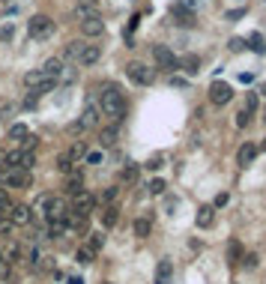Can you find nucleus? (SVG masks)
<instances>
[{"label":"nucleus","mask_w":266,"mask_h":284,"mask_svg":"<svg viewBox=\"0 0 266 284\" xmlns=\"http://www.w3.org/2000/svg\"><path fill=\"white\" fill-rule=\"evenodd\" d=\"M99 114L108 117L114 126L123 123V117H126V99H123V93L117 87H105L99 93Z\"/></svg>","instance_id":"f257e3e1"},{"label":"nucleus","mask_w":266,"mask_h":284,"mask_svg":"<svg viewBox=\"0 0 266 284\" xmlns=\"http://www.w3.org/2000/svg\"><path fill=\"white\" fill-rule=\"evenodd\" d=\"M36 210H42L48 221H60V224H63L66 216H69L66 200H63V197H54V194H42V197H39V204H36Z\"/></svg>","instance_id":"f03ea898"},{"label":"nucleus","mask_w":266,"mask_h":284,"mask_svg":"<svg viewBox=\"0 0 266 284\" xmlns=\"http://www.w3.org/2000/svg\"><path fill=\"white\" fill-rule=\"evenodd\" d=\"M54 84H57V81H51L42 69H33V72L24 75V87H27L33 96H42V93H48V90H54Z\"/></svg>","instance_id":"7ed1b4c3"},{"label":"nucleus","mask_w":266,"mask_h":284,"mask_svg":"<svg viewBox=\"0 0 266 284\" xmlns=\"http://www.w3.org/2000/svg\"><path fill=\"white\" fill-rule=\"evenodd\" d=\"M0 183L9 189H27L30 186V171L21 168H0Z\"/></svg>","instance_id":"20e7f679"},{"label":"nucleus","mask_w":266,"mask_h":284,"mask_svg":"<svg viewBox=\"0 0 266 284\" xmlns=\"http://www.w3.org/2000/svg\"><path fill=\"white\" fill-rule=\"evenodd\" d=\"M51 33H54V21L48 15H33L27 21V36L30 39H48Z\"/></svg>","instance_id":"39448f33"},{"label":"nucleus","mask_w":266,"mask_h":284,"mask_svg":"<svg viewBox=\"0 0 266 284\" xmlns=\"http://www.w3.org/2000/svg\"><path fill=\"white\" fill-rule=\"evenodd\" d=\"M126 75L132 78L135 84H141V87L153 84V78H156V72H153L150 66H144V63H129V66H126Z\"/></svg>","instance_id":"423d86ee"},{"label":"nucleus","mask_w":266,"mask_h":284,"mask_svg":"<svg viewBox=\"0 0 266 284\" xmlns=\"http://www.w3.org/2000/svg\"><path fill=\"white\" fill-rule=\"evenodd\" d=\"M93 207H96V197L90 194V191H75L72 194V213H81V216H90L93 213Z\"/></svg>","instance_id":"0eeeda50"},{"label":"nucleus","mask_w":266,"mask_h":284,"mask_svg":"<svg viewBox=\"0 0 266 284\" xmlns=\"http://www.w3.org/2000/svg\"><path fill=\"white\" fill-rule=\"evenodd\" d=\"M231 99H233L231 84H225V81H212V84H209V102H212V105H228Z\"/></svg>","instance_id":"6e6552de"},{"label":"nucleus","mask_w":266,"mask_h":284,"mask_svg":"<svg viewBox=\"0 0 266 284\" xmlns=\"http://www.w3.org/2000/svg\"><path fill=\"white\" fill-rule=\"evenodd\" d=\"M81 12H84L81 33H84V36H102V33H105V21H102L99 15H93L90 9H81Z\"/></svg>","instance_id":"1a4fd4ad"},{"label":"nucleus","mask_w":266,"mask_h":284,"mask_svg":"<svg viewBox=\"0 0 266 284\" xmlns=\"http://www.w3.org/2000/svg\"><path fill=\"white\" fill-rule=\"evenodd\" d=\"M153 60L159 63V69H167V72L176 69V57H173V51H170L167 45H156V48H153Z\"/></svg>","instance_id":"9d476101"},{"label":"nucleus","mask_w":266,"mask_h":284,"mask_svg":"<svg viewBox=\"0 0 266 284\" xmlns=\"http://www.w3.org/2000/svg\"><path fill=\"white\" fill-rule=\"evenodd\" d=\"M9 221H12V224H18V227H27V224L33 221V210H30V207H24V204H15V207H12V213H9Z\"/></svg>","instance_id":"9b49d317"},{"label":"nucleus","mask_w":266,"mask_h":284,"mask_svg":"<svg viewBox=\"0 0 266 284\" xmlns=\"http://www.w3.org/2000/svg\"><path fill=\"white\" fill-rule=\"evenodd\" d=\"M99 57H102V45H84L75 63H78V66H93Z\"/></svg>","instance_id":"f8f14e48"},{"label":"nucleus","mask_w":266,"mask_h":284,"mask_svg":"<svg viewBox=\"0 0 266 284\" xmlns=\"http://www.w3.org/2000/svg\"><path fill=\"white\" fill-rule=\"evenodd\" d=\"M170 21L180 24V27H192L195 24V12H189L183 6H170Z\"/></svg>","instance_id":"ddd939ff"},{"label":"nucleus","mask_w":266,"mask_h":284,"mask_svg":"<svg viewBox=\"0 0 266 284\" xmlns=\"http://www.w3.org/2000/svg\"><path fill=\"white\" fill-rule=\"evenodd\" d=\"M99 108H96V105H87V108H84V114H81V123H78V126L81 129H96L99 126Z\"/></svg>","instance_id":"4468645a"},{"label":"nucleus","mask_w":266,"mask_h":284,"mask_svg":"<svg viewBox=\"0 0 266 284\" xmlns=\"http://www.w3.org/2000/svg\"><path fill=\"white\" fill-rule=\"evenodd\" d=\"M176 69H183L186 75H198L200 72V57L198 54H186V57L176 60Z\"/></svg>","instance_id":"2eb2a0df"},{"label":"nucleus","mask_w":266,"mask_h":284,"mask_svg":"<svg viewBox=\"0 0 266 284\" xmlns=\"http://www.w3.org/2000/svg\"><path fill=\"white\" fill-rule=\"evenodd\" d=\"M254 158H257V147H254V144H242L239 153H236V165H239V168H248Z\"/></svg>","instance_id":"dca6fc26"},{"label":"nucleus","mask_w":266,"mask_h":284,"mask_svg":"<svg viewBox=\"0 0 266 284\" xmlns=\"http://www.w3.org/2000/svg\"><path fill=\"white\" fill-rule=\"evenodd\" d=\"M42 72H45L51 81H57V78L63 75V60H60V57H48V60H45V66H42Z\"/></svg>","instance_id":"f3484780"},{"label":"nucleus","mask_w":266,"mask_h":284,"mask_svg":"<svg viewBox=\"0 0 266 284\" xmlns=\"http://www.w3.org/2000/svg\"><path fill=\"white\" fill-rule=\"evenodd\" d=\"M195 221H198V227H203V230L212 227V224H215V207H200Z\"/></svg>","instance_id":"a211bd4d"},{"label":"nucleus","mask_w":266,"mask_h":284,"mask_svg":"<svg viewBox=\"0 0 266 284\" xmlns=\"http://www.w3.org/2000/svg\"><path fill=\"white\" fill-rule=\"evenodd\" d=\"M57 171L60 174H78V161L69 153H63V156H57Z\"/></svg>","instance_id":"6ab92c4d"},{"label":"nucleus","mask_w":266,"mask_h":284,"mask_svg":"<svg viewBox=\"0 0 266 284\" xmlns=\"http://www.w3.org/2000/svg\"><path fill=\"white\" fill-rule=\"evenodd\" d=\"M30 138V129L24 126V123H15V126L9 129V141H15V144H24Z\"/></svg>","instance_id":"aec40b11"},{"label":"nucleus","mask_w":266,"mask_h":284,"mask_svg":"<svg viewBox=\"0 0 266 284\" xmlns=\"http://www.w3.org/2000/svg\"><path fill=\"white\" fill-rule=\"evenodd\" d=\"M170 275H173V263H170V260H162L159 269H156V284H167Z\"/></svg>","instance_id":"412c9836"},{"label":"nucleus","mask_w":266,"mask_h":284,"mask_svg":"<svg viewBox=\"0 0 266 284\" xmlns=\"http://www.w3.org/2000/svg\"><path fill=\"white\" fill-rule=\"evenodd\" d=\"M117 221H120V210H117V204H111V207L102 210V224H105V227H114Z\"/></svg>","instance_id":"4be33fe9"},{"label":"nucleus","mask_w":266,"mask_h":284,"mask_svg":"<svg viewBox=\"0 0 266 284\" xmlns=\"http://www.w3.org/2000/svg\"><path fill=\"white\" fill-rule=\"evenodd\" d=\"M150 227H153V216H141V219L135 221V236H150Z\"/></svg>","instance_id":"5701e85b"},{"label":"nucleus","mask_w":266,"mask_h":284,"mask_svg":"<svg viewBox=\"0 0 266 284\" xmlns=\"http://www.w3.org/2000/svg\"><path fill=\"white\" fill-rule=\"evenodd\" d=\"M99 141H102V147H114L117 144V126H105L99 132Z\"/></svg>","instance_id":"b1692460"},{"label":"nucleus","mask_w":266,"mask_h":284,"mask_svg":"<svg viewBox=\"0 0 266 284\" xmlns=\"http://www.w3.org/2000/svg\"><path fill=\"white\" fill-rule=\"evenodd\" d=\"M12 207H15V200L6 194V191H0V219L9 221V213H12Z\"/></svg>","instance_id":"393cba45"},{"label":"nucleus","mask_w":266,"mask_h":284,"mask_svg":"<svg viewBox=\"0 0 266 284\" xmlns=\"http://www.w3.org/2000/svg\"><path fill=\"white\" fill-rule=\"evenodd\" d=\"M239 260H242V246H239L236 239H231V246H228V263H231V266H236Z\"/></svg>","instance_id":"a878e982"},{"label":"nucleus","mask_w":266,"mask_h":284,"mask_svg":"<svg viewBox=\"0 0 266 284\" xmlns=\"http://www.w3.org/2000/svg\"><path fill=\"white\" fill-rule=\"evenodd\" d=\"M117 197H120V189H117V186H111V189H105V191L99 194V204L111 207V204H117Z\"/></svg>","instance_id":"bb28decb"},{"label":"nucleus","mask_w":266,"mask_h":284,"mask_svg":"<svg viewBox=\"0 0 266 284\" xmlns=\"http://www.w3.org/2000/svg\"><path fill=\"white\" fill-rule=\"evenodd\" d=\"M84 45H87V42H81V39H75V42H69V45H66V60H72V63H75Z\"/></svg>","instance_id":"cd10ccee"},{"label":"nucleus","mask_w":266,"mask_h":284,"mask_svg":"<svg viewBox=\"0 0 266 284\" xmlns=\"http://www.w3.org/2000/svg\"><path fill=\"white\" fill-rule=\"evenodd\" d=\"M93 257H96V252H93L90 246H81V249L75 252V260H78V263H93Z\"/></svg>","instance_id":"c85d7f7f"},{"label":"nucleus","mask_w":266,"mask_h":284,"mask_svg":"<svg viewBox=\"0 0 266 284\" xmlns=\"http://www.w3.org/2000/svg\"><path fill=\"white\" fill-rule=\"evenodd\" d=\"M248 48H251L254 54H263V51H266L263 36H260V33H251V39H248Z\"/></svg>","instance_id":"c756f323"},{"label":"nucleus","mask_w":266,"mask_h":284,"mask_svg":"<svg viewBox=\"0 0 266 284\" xmlns=\"http://www.w3.org/2000/svg\"><path fill=\"white\" fill-rule=\"evenodd\" d=\"M33 165H36V156H33V150H30V153H21V158H18V168H21V171H30Z\"/></svg>","instance_id":"7c9ffc66"},{"label":"nucleus","mask_w":266,"mask_h":284,"mask_svg":"<svg viewBox=\"0 0 266 284\" xmlns=\"http://www.w3.org/2000/svg\"><path fill=\"white\" fill-rule=\"evenodd\" d=\"M93 252H99L102 246H105V236H102V230H96V233H90V242H87Z\"/></svg>","instance_id":"2f4dec72"},{"label":"nucleus","mask_w":266,"mask_h":284,"mask_svg":"<svg viewBox=\"0 0 266 284\" xmlns=\"http://www.w3.org/2000/svg\"><path fill=\"white\" fill-rule=\"evenodd\" d=\"M135 177H138V168H135V165H126L123 174H120V180H126V183H132Z\"/></svg>","instance_id":"473e14b6"},{"label":"nucleus","mask_w":266,"mask_h":284,"mask_svg":"<svg viewBox=\"0 0 266 284\" xmlns=\"http://www.w3.org/2000/svg\"><path fill=\"white\" fill-rule=\"evenodd\" d=\"M69 156L78 161V158H84V156H87V147H84V144H75V147L69 150Z\"/></svg>","instance_id":"72a5a7b5"},{"label":"nucleus","mask_w":266,"mask_h":284,"mask_svg":"<svg viewBox=\"0 0 266 284\" xmlns=\"http://www.w3.org/2000/svg\"><path fill=\"white\" fill-rule=\"evenodd\" d=\"M150 194H165V180H150Z\"/></svg>","instance_id":"f704fd0d"},{"label":"nucleus","mask_w":266,"mask_h":284,"mask_svg":"<svg viewBox=\"0 0 266 284\" xmlns=\"http://www.w3.org/2000/svg\"><path fill=\"white\" fill-rule=\"evenodd\" d=\"M257 263H260L257 254H245V257H242V266H245V269H257Z\"/></svg>","instance_id":"c9c22d12"},{"label":"nucleus","mask_w":266,"mask_h":284,"mask_svg":"<svg viewBox=\"0 0 266 284\" xmlns=\"http://www.w3.org/2000/svg\"><path fill=\"white\" fill-rule=\"evenodd\" d=\"M66 189L72 191V194H75V191H81V174H72V180H69Z\"/></svg>","instance_id":"e433bc0d"},{"label":"nucleus","mask_w":266,"mask_h":284,"mask_svg":"<svg viewBox=\"0 0 266 284\" xmlns=\"http://www.w3.org/2000/svg\"><path fill=\"white\" fill-rule=\"evenodd\" d=\"M248 123H251V114H248V111H239V114H236V126H248Z\"/></svg>","instance_id":"4c0bfd02"},{"label":"nucleus","mask_w":266,"mask_h":284,"mask_svg":"<svg viewBox=\"0 0 266 284\" xmlns=\"http://www.w3.org/2000/svg\"><path fill=\"white\" fill-rule=\"evenodd\" d=\"M254 108H257V96H254V93H248V96H245V108H242V111H248V114H251Z\"/></svg>","instance_id":"58836bf2"},{"label":"nucleus","mask_w":266,"mask_h":284,"mask_svg":"<svg viewBox=\"0 0 266 284\" xmlns=\"http://www.w3.org/2000/svg\"><path fill=\"white\" fill-rule=\"evenodd\" d=\"M242 48H245V39L233 36V39H231V51H242Z\"/></svg>","instance_id":"ea45409f"},{"label":"nucleus","mask_w":266,"mask_h":284,"mask_svg":"<svg viewBox=\"0 0 266 284\" xmlns=\"http://www.w3.org/2000/svg\"><path fill=\"white\" fill-rule=\"evenodd\" d=\"M228 200H231V194H228V191H221V194H218V197H215V204H212V207H225V204H228Z\"/></svg>","instance_id":"a19ab883"},{"label":"nucleus","mask_w":266,"mask_h":284,"mask_svg":"<svg viewBox=\"0 0 266 284\" xmlns=\"http://www.w3.org/2000/svg\"><path fill=\"white\" fill-rule=\"evenodd\" d=\"M99 0H78V9H93Z\"/></svg>","instance_id":"79ce46f5"},{"label":"nucleus","mask_w":266,"mask_h":284,"mask_svg":"<svg viewBox=\"0 0 266 284\" xmlns=\"http://www.w3.org/2000/svg\"><path fill=\"white\" fill-rule=\"evenodd\" d=\"M87 161H90V165H99V161H102V153H87Z\"/></svg>","instance_id":"37998d69"},{"label":"nucleus","mask_w":266,"mask_h":284,"mask_svg":"<svg viewBox=\"0 0 266 284\" xmlns=\"http://www.w3.org/2000/svg\"><path fill=\"white\" fill-rule=\"evenodd\" d=\"M0 275H9V263L3 260V254H0Z\"/></svg>","instance_id":"c03bdc74"},{"label":"nucleus","mask_w":266,"mask_h":284,"mask_svg":"<svg viewBox=\"0 0 266 284\" xmlns=\"http://www.w3.org/2000/svg\"><path fill=\"white\" fill-rule=\"evenodd\" d=\"M245 15V9H233V12H228V18H242Z\"/></svg>","instance_id":"a18cd8bd"},{"label":"nucleus","mask_w":266,"mask_h":284,"mask_svg":"<svg viewBox=\"0 0 266 284\" xmlns=\"http://www.w3.org/2000/svg\"><path fill=\"white\" fill-rule=\"evenodd\" d=\"M0 36H3V39H12V27H9V24H6V27H3V30H0Z\"/></svg>","instance_id":"49530a36"},{"label":"nucleus","mask_w":266,"mask_h":284,"mask_svg":"<svg viewBox=\"0 0 266 284\" xmlns=\"http://www.w3.org/2000/svg\"><path fill=\"white\" fill-rule=\"evenodd\" d=\"M66 284H84V281H81V278H75V275H72V278H66Z\"/></svg>","instance_id":"de8ad7c7"},{"label":"nucleus","mask_w":266,"mask_h":284,"mask_svg":"<svg viewBox=\"0 0 266 284\" xmlns=\"http://www.w3.org/2000/svg\"><path fill=\"white\" fill-rule=\"evenodd\" d=\"M257 150H266V138H263V144H260V147H257Z\"/></svg>","instance_id":"09e8293b"},{"label":"nucleus","mask_w":266,"mask_h":284,"mask_svg":"<svg viewBox=\"0 0 266 284\" xmlns=\"http://www.w3.org/2000/svg\"><path fill=\"white\" fill-rule=\"evenodd\" d=\"M263 123H266V111H263Z\"/></svg>","instance_id":"8fccbe9b"},{"label":"nucleus","mask_w":266,"mask_h":284,"mask_svg":"<svg viewBox=\"0 0 266 284\" xmlns=\"http://www.w3.org/2000/svg\"><path fill=\"white\" fill-rule=\"evenodd\" d=\"M263 93H266V81H263Z\"/></svg>","instance_id":"3c124183"}]
</instances>
